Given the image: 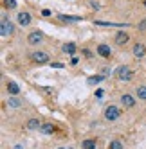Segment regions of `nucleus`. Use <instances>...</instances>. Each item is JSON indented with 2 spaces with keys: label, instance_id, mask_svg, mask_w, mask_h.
Listing matches in <instances>:
<instances>
[{
  "label": "nucleus",
  "instance_id": "1",
  "mask_svg": "<svg viewBox=\"0 0 146 149\" xmlns=\"http://www.w3.org/2000/svg\"><path fill=\"white\" fill-rule=\"evenodd\" d=\"M116 76H117V79H121V81H130V79L133 77V70H132L130 67H126V65H121V67L116 68Z\"/></svg>",
  "mask_w": 146,
  "mask_h": 149
},
{
  "label": "nucleus",
  "instance_id": "2",
  "mask_svg": "<svg viewBox=\"0 0 146 149\" xmlns=\"http://www.w3.org/2000/svg\"><path fill=\"white\" fill-rule=\"evenodd\" d=\"M121 115H123V113H121V110L117 108V106H112V104H110L108 108L105 110V119L110 120V122H112V120H117Z\"/></svg>",
  "mask_w": 146,
  "mask_h": 149
},
{
  "label": "nucleus",
  "instance_id": "3",
  "mask_svg": "<svg viewBox=\"0 0 146 149\" xmlns=\"http://www.w3.org/2000/svg\"><path fill=\"white\" fill-rule=\"evenodd\" d=\"M31 59L34 63H38V65H45V63H49V54L47 52H41V50H36L31 54Z\"/></svg>",
  "mask_w": 146,
  "mask_h": 149
},
{
  "label": "nucleus",
  "instance_id": "4",
  "mask_svg": "<svg viewBox=\"0 0 146 149\" xmlns=\"http://www.w3.org/2000/svg\"><path fill=\"white\" fill-rule=\"evenodd\" d=\"M44 41V33H40V31H33L29 36H27V43L29 45H38Z\"/></svg>",
  "mask_w": 146,
  "mask_h": 149
},
{
  "label": "nucleus",
  "instance_id": "5",
  "mask_svg": "<svg viewBox=\"0 0 146 149\" xmlns=\"http://www.w3.org/2000/svg\"><path fill=\"white\" fill-rule=\"evenodd\" d=\"M13 31H15L13 24L9 22L6 16H2V31H0V33H2V36H4V38H6V36H11V34H13Z\"/></svg>",
  "mask_w": 146,
  "mask_h": 149
},
{
  "label": "nucleus",
  "instance_id": "6",
  "mask_svg": "<svg viewBox=\"0 0 146 149\" xmlns=\"http://www.w3.org/2000/svg\"><path fill=\"white\" fill-rule=\"evenodd\" d=\"M132 52H133V56L137 58V59L144 58L146 56V47H144V43H135L133 49H132Z\"/></svg>",
  "mask_w": 146,
  "mask_h": 149
},
{
  "label": "nucleus",
  "instance_id": "7",
  "mask_svg": "<svg viewBox=\"0 0 146 149\" xmlns=\"http://www.w3.org/2000/svg\"><path fill=\"white\" fill-rule=\"evenodd\" d=\"M16 20H18V24H20V25H24V27H25V25L31 24V20H33V18H31V15H29L27 11H22V13H18V15H16Z\"/></svg>",
  "mask_w": 146,
  "mask_h": 149
},
{
  "label": "nucleus",
  "instance_id": "8",
  "mask_svg": "<svg viewBox=\"0 0 146 149\" xmlns=\"http://www.w3.org/2000/svg\"><path fill=\"white\" fill-rule=\"evenodd\" d=\"M121 102H123L124 108H133V106H135V99L132 97L130 93H123L121 95Z\"/></svg>",
  "mask_w": 146,
  "mask_h": 149
},
{
  "label": "nucleus",
  "instance_id": "9",
  "mask_svg": "<svg viewBox=\"0 0 146 149\" xmlns=\"http://www.w3.org/2000/svg\"><path fill=\"white\" fill-rule=\"evenodd\" d=\"M128 40H130V36H128V33H124V31H119V33L116 34V38H114V41H116L117 45L128 43Z\"/></svg>",
  "mask_w": 146,
  "mask_h": 149
},
{
  "label": "nucleus",
  "instance_id": "10",
  "mask_svg": "<svg viewBox=\"0 0 146 149\" xmlns=\"http://www.w3.org/2000/svg\"><path fill=\"white\" fill-rule=\"evenodd\" d=\"M98 54H99L101 58H110V56H112V50H110V47H108L107 43H99V45H98Z\"/></svg>",
  "mask_w": 146,
  "mask_h": 149
},
{
  "label": "nucleus",
  "instance_id": "11",
  "mask_svg": "<svg viewBox=\"0 0 146 149\" xmlns=\"http://www.w3.org/2000/svg\"><path fill=\"white\" fill-rule=\"evenodd\" d=\"M40 131L44 133V135H53V133L56 131V126H53V124H41Z\"/></svg>",
  "mask_w": 146,
  "mask_h": 149
},
{
  "label": "nucleus",
  "instance_id": "12",
  "mask_svg": "<svg viewBox=\"0 0 146 149\" xmlns=\"http://www.w3.org/2000/svg\"><path fill=\"white\" fill-rule=\"evenodd\" d=\"M40 127H41V122H40L38 119H29V120H27V130L34 131V130H40Z\"/></svg>",
  "mask_w": 146,
  "mask_h": 149
},
{
  "label": "nucleus",
  "instance_id": "13",
  "mask_svg": "<svg viewBox=\"0 0 146 149\" xmlns=\"http://www.w3.org/2000/svg\"><path fill=\"white\" fill-rule=\"evenodd\" d=\"M81 147H83V149H96V147H98V142L94 140V138H87V140L81 142Z\"/></svg>",
  "mask_w": 146,
  "mask_h": 149
},
{
  "label": "nucleus",
  "instance_id": "14",
  "mask_svg": "<svg viewBox=\"0 0 146 149\" xmlns=\"http://www.w3.org/2000/svg\"><path fill=\"white\" fill-rule=\"evenodd\" d=\"M7 92L11 93V95H18V93H20L18 84H16L15 81H9V83H7Z\"/></svg>",
  "mask_w": 146,
  "mask_h": 149
},
{
  "label": "nucleus",
  "instance_id": "15",
  "mask_svg": "<svg viewBox=\"0 0 146 149\" xmlns=\"http://www.w3.org/2000/svg\"><path fill=\"white\" fill-rule=\"evenodd\" d=\"M7 106H11V108H20V106H22V101L13 95V97H9V99H7Z\"/></svg>",
  "mask_w": 146,
  "mask_h": 149
},
{
  "label": "nucleus",
  "instance_id": "16",
  "mask_svg": "<svg viewBox=\"0 0 146 149\" xmlns=\"http://www.w3.org/2000/svg\"><path fill=\"white\" fill-rule=\"evenodd\" d=\"M135 95L141 99V101H146V86L142 84V86H137L135 88Z\"/></svg>",
  "mask_w": 146,
  "mask_h": 149
},
{
  "label": "nucleus",
  "instance_id": "17",
  "mask_svg": "<svg viewBox=\"0 0 146 149\" xmlns=\"http://www.w3.org/2000/svg\"><path fill=\"white\" fill-rule=\"evenodd\" d=\"M103 79H105V76H90L87 79V84H90V86H92V84H99Z\"/></svg>",
  "mask_w": 146,
  "mask_h": 149
},
{
  "label": "nucleus",
  "instance_id": "18",
  "mask_svg": "<svg viewBox=\"0 0 146 149\" xmlns=\"http://www.w3.org/2000/svg\"><path fill=\"white\" fill-rule=\"evenodd\" d=\"M63 52H67V54H70V56H74L76 45H74V43H65V45H63Z\"/></svg>",
  "mask_w": 146,
  "mask_h": 149
},
{
  "label": "nucleus",
  "instance_id": "19",
  "mask_svg": "<svg viewBox=\"0 0 146 149\" xmlns=\"http://www.w3.org/2000/svg\"><path fill=\"white\" fill-rule=\"evenodd\" d=\"M108 149H123V142L121 140H112L108 144Z\"/></svg>",
  "mask_w": 146,
  "mask_h": 149
},
{
  "label": "nucleus",
  "instance_id": "20",
  "mask_svg": "<svg viewBox=\"0 0 146 149\" xmlns=\"http://www.w3.org/2000/svg\"><path fill=\"white\" fill-rule=\"evenodd\" d=\"M4 7H7V9H15V7H16V2H15V0H4Z\"/></svg>",
  "mask_w": 146,
  "mask_h": 149
},
{
  "label": "nucleus",
  "instance_id": "21",
  "mask_svg": "<svg viewBox=\"0 0 146 149\" xmlns=\"http://www.w3.org/2000/svg\"><path fill=\"white\" fill-rule=\"evenodd\" d=\"M137 27H139L141 33H146V20H141V22L137 24Z\"/></svg>",
  "mask_w": 146,
  "mask_h": 149
},
{
  "label": "nucleus",
  "instance_id": "22",
  "mask_svg": "<svg viewBox=\"0 0 146 149\" xmlns=\"http://www.w3.org/2000/svg\"><path fill=\"white\" fill-rule=\"evenodd\" d=\"M41 15H44V16H51V11H49V9H44V11H41Z\"/></svg>",
  "mask_w": 146,
  "mask_h": 149
},
{
  "label": "nucleus",
  "instance_id": "23",
  "mask_svg": "<svg viewBox=\"0 0 146 149\" xmlns=\"http://www.w3.org/2000/svg\"><path fill=\"white\" fill-rule=\"evenodd\" d=\"M53 67H54V68H63V65H61V63H53Z\"/></svg>",
  "mask_w": 146,
  "mask_h": 149
},
{
  "label": "nucleus",
  "instance_id": "24",
  "mask_svg": "<svg viewBox=\"0 0 146 149\" xmlns=\"http://www.w3.org/2000/svg\"><path fill=\"white\" fill-rule=\"evenodd\" d=\"M142 6H144V7H146V0H142Z\"/></svg>",
  "mask_w": 146,
  "mask_h": 149
},
{
  "label": "nucleus",
  "instance_id": "25",
  "mask_svg": "<svg viewBox=\"0 0 146 149\" xmlns=\"http://www.w3.org/2000/svg\"><path fill=\"white\" fill-rule=\"evenodd\" d=\"M60 149H72V147H60Z\"/></svg>",
  "mask_w": 146,
  "mask_h": 149
}]
</instances>
